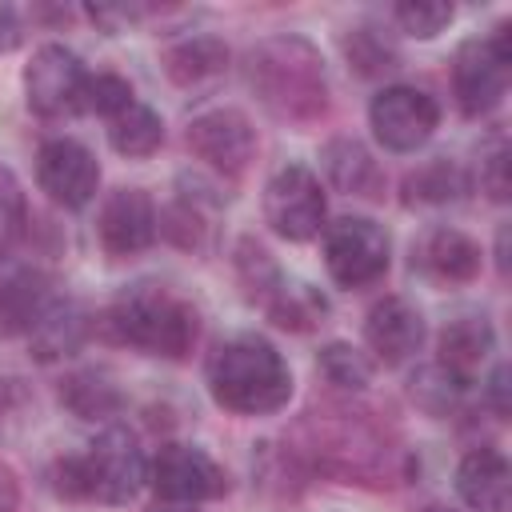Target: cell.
Masks as SVG:
<instances>
[{"instance_id": "obj_1", "label": "cell", "mask_w": 512, "mask_h": 512, "mask_svg": "<svg viewBox=\"0 0 512 512\" xmlns=\"http://www.w3.org/2000/svg\"><path fill=\"white\" fill-rule=\"evenodd\" d=\"M256 100L288 124H312L328 112V80L320 52L300 36H268L244 64Z\"/></svg>"}, {"instance_id": "obj_2", "label": "cell", "mask_w": 512, "mask_h": 512, "mask_svg": "<svg viewBox=\"0 0 512 512\" xmlns=\"http://www.w3.org/2000/svg\"><path fill=\"white\" fill-rule=\"evenodd\" d=\"M212 400L236 416H268L288 404L292 372L284 356L260 336H236L208 360Z\"/></svg>"}, {"instance_id": "obj_3", "label": "cell", "mask_w": 512, "mask_h": 512, "mask_svg": "<svg viewBox=\"0 0 512 512\" xmlns=\"http://www.w3.org/2000/svg\"><path fill=\"white\" fill-rule=\"evenodd\" d=\"M308 432V452L316 464L332 476H344L348 484H388L392 476V456L396 448L388 444L384 428L368 420V412H348V408H324L308 412L304 420Z\"/></svg>"}, {"instance_id": "obj_4", "label": "cell", "mask_w": 512, "mask_h": 512, "mask_svg": "<svg viewBox=\"0 0 512 512\" xmlns=\"http://www.w3.org/2000/svg\"><path fill=\"white\" fill-rule=\"evenodd\" d=\"M148 476L140 440L124 424H108L84 456H68L56 464V492L68 500H100L128 504Z\"/></svg>"}, {"instance_id": "obj_5", "label": "cell", "mask_w": 512, "mask_h": 512, "mask_svg": "<svg viewBox=\"0 0 512 512\" xmlns=\"http://www.w3.org/2000/svg\"><path fill=\"white\" fill-rule=\"evenodd\" d=\"M108 324L124 344H132L140 352H152V356H168V360L188 356L192 344H196V328H200L192 304H184L180 296H172L160 284L128 288L112 304Z\"/></svg>"}, {"instance_id": "obj_6", "label": "cell", "mask_w": 512, "mask_h": 512, "mask_svg": "<svg viewBox=\"0 0 512 512\" xmlns=\"http://www.w3.org/2000/svg\"><path fill=\"white\" fill-rule=\"evenodd\" d=\"M508 68H512L508 20L496 24L488 36L464 40L456 52V64H452V88H456L460 112L464 116H488L508 92Z\"/></svg>"}, {"instance_id": "obj_7", "label": "cell", "mask_w": 512, "mask_h": 512, "mask_svg": "<svg viewBox=\"0 0 512 512\" xmlns=\"http://www.w3.org/2000/svg\"><path fill=\"white\" fill-rule=\"evenodd\" d=\"M324 264L340 288H364L388 272V232L376 220L344 216L324 236Z\"/></svg>"}, {"instance_id": "obj_8", "label": "cell", "mask_w": 512, "mask_h": 512, "mask_svg": "<svg viewBox=\"0 0 512 512\" xmlns=\"http://www.w3.org/2000/svg\"><path fill=\"white\" fill-rule=\"evenodd\" d=\"M84 84L88 72L80 64L76 52H68L64 44H44L36 48L32 64L24 68V96L28 108L44 120H60L84 108Z\"/></svg>"}, {"instance_id": "obj_9", "label": "cell", "mask_w": 512, "mask_h": 512, "mask_svg": "<svg viewBox=\"0 0 512 512\" xmlns=\"http://www.w3.org/2000/svg\"><path fill=\"white\" fill-rule=\"evenodd\" d=\"M264 220L284 240H312L324 228V188L304 164L280 168L264 188Z\"/></svg>"}, {"instance_id": "obj_10", "label": "cell", "mask_w": 512, "mask_h": 512, "mask_svg": "<svg viewBox=\"0 0 512 512\" xmlns=\"http://www.w3.org/2000/svg\"><path fill=\"white\" fill-rule=\"evenodd\" d=\"M368 124H372L376 140L388 152H416L436 132L440 108H436V100L428 92L408 88V84H392V88L372 96Z\"/></svg>"}, {"instance_id": "obj_11", "label": "cell", "mask_w": 512, "mask_h": 512, "mask_svg": "<svg viewBox=\"0 0 512 512\" xmlns=\"http://www.w3.org/2000/svg\"><path fill=\"white\" fill-rule=\"evenodd\" d=\"M152 488L160 500L168 504H200V500H216L224 496L228 480L216 468V460L204 448L192 444H164L152 460Z\"/></svg>"}, {"instance_id": "obj_12", "label": "cell", "mask_w": 512, "mask_h": 512, "mask_svg": "<svg viewBox=\"0 0 512 512\" xmlns=\"http://www.w3.org/2000/svg\"><path fill=\"white\" fill-rule=\"evenodd\" d=\"M188 148L224 176H240L256 156V128L236 108H212L188 124Z\"/></svg>"}, {"instance_id": "obj_13", "label": "cell", "mask_w": 512, "mask_h": 512, "mask_svg": "<svg viewBox=\"0 0 512 512\" xmlns=\"http://www.w3.org/2000/svg\"><path fill=\"white\" fill-rule=\"evenodd\" d=\"M36 180L40 188L64 204V208H84L92 196H96V184H100V164L96 156L76 144V140H48L36 156Z\"/></svg>"}, {"instance_id": "obj_14", "label": "cell", "mask_w": 512, "mask_h": 512, "mask_svg": "<svg viewBox=\"0 0 512 512\" xmlns=\"http://www.w3.org/2000/svg\"><path fill=\"white\" fill-rule=\"evenodd\" d=\"M156 236V208L140 188H116L100 208V244L108 256H136Z\"/></svg>"}, {"instance_id": "obj_15", "label": "cell", "mask_w": 512, "mask_h": 512, "mask_svg": "<svg viewBox=\"0 0 512 512\" xmlns=\"http://www.w3.org/2000/svg\"><path fill=\"white\" fill-rule=\"evenodd\" d=\"M364 340L376 352V360L404 364L424 344V316L404 296H384L364 320Z\"/></svg>"}, {"instance_id": "obj_16", "label": "cell", "mask_w": 512, "mask_h": 512, "mask_svg": "<svg viewBox=\"0 0 512 512\" xmlns=\"http://www.w3.org/2000/svg\"><path fill=\"white\" fill-rule=\"evenodd\" d=\"M412 264L440 284H468L480 272V244L456 228H432L412 248Z\"/></svg>"}, {"instance_id": "obj_17", "label": "cell", "mask_w": 512, "mask_h": 512, "mask_svg": "<svg viewBox=\"0 0 512 512\" xmlns=\"http://www.w3.org/2000/svg\"><path fill=\"white\" fill-rule=\"evenodd\" d=\"M456 492L472 512H508L512 468L496 448H472L456 468Z\"/></svg>"}, {"instance_id": "obj_18", "label": "cell", "mask_w": 512, "mask_h": 512, "mask_svg": "<svg viewBox=\"0 0 512 512\" xmlns=\"http://www.w3.org/2000/svg\"><path fill=\"white\" fill-rule=\"evenodd\" d=\"M52 284L44 272L36 268H8L0 276V332L4 336H20L32 332L36 320L52 308Z\"/></svg>"}, {"instance_id": "obj_19", "label": "cell", "mask_w": 512, "mask_h": 512, "mask_svg": "<svg viewBox=\"0 0 512 512\" xmlns=\"http://www.w3.org/2000/svg\"><path fill=\"white\" fill-rule=\"evenodd\" d=\"M164 72L184 92H204L228 72V48L216 36H188L164 52Z\"/></svg>"}, {"instance_id": "obj_20", "label": "cell", "mask_w": 512, "mask_h": 512, "mask_svg": "<svg viewBox=\"0 0 512 512\" xmlns=\"http://www.w3.org/2000/svg\"><path fill=\"white\" fill-rule=\"evenodd\" d=\"M496 336H492V324L484 316H456L444 332H440V364L460 376V380H472V372L488 360Z\"/></svg>"}, {"instance_id": "obj_21", "label": "cell", "mask_w": 512, "mask_h": 512, "mask_svg": "<svg viewBox=\"0 0 512 512\" xmlns=\"http://www.w3.org/2000/svg\"><path fill=\"white\" fill-rule=\"evenodd\" d=\"M324 172L348 196H380V188H384V176H380L376 160L368 156V148L360 140H348V136L332 140L324 148Z\"/></svg>"}, {"instance_id": "obj_22", "label": "cell", "mask_w": 512, "mask_h": 512, "mask_svg": "<svg viewBox=\"0 0 512 512\" xmlns=\"http://www.w3.org/2000/svg\"><path fill=\"white\" fill-rule=\"evenodd\" d=\"M108 140H112V148L120 152V156H152L156 148H160V140H164V124H160V116L148 108V104H128L120 116H112V128H108Z\"/></svg>"}, {"instance_id": "obj_23", "label": "cell", "mask_w": 512, "mask_h": 512, "mask_svg": "<svg viewBox=\"0 0 512 512\" xmlns=\"http://www.w3.org/2000/svg\"><path fill=\"white\" fill-rule=\"evenodd\" d=\"M80 336H84V320H80V312H76L72 304H52V308L36 320V328L28 332L36 360H60V356L76 352Z\"/></svg>"}, {"instance_id": "obj_24", "label": "cell", "mask_w": 512, "mask_h": 512, "mask_svg": "<svg viewBox=\"0 0 512 512\" xmlns=\"http://www.w3.org/2000/svg\"><path fill=\"white\" fill-rule=\"evenodd\" d=\"M60 400L80 416V420H104V416H116L120 408V392L108 376L100 372H76L60 384Z\"/></svg>"}, {"instance_id": "obj_25", "label": "cell", "mask_w": 512, "mask_h": 512, "mask_svg": "<svg viewBox=\"0 0 512 512\" xmlns=\"http://www.w3.org/2000/svg\"><path fill=\"white\" fill-rule=\"evenodd\" d=\"M404 192H408V204H448L468 192V176L452 160H432L408 176Z\"/></svg>"}, {"instance_id": "obj_26", "label": "cell", "mask_w": 512, "mask_h": 512, "mask_svg": "<svg viewBox=\"0 0 512 512\" xmlns=\"http://www.w3.org/2000/svg\"><path fill=\"white\" fill-rule=\"evenodd\" d=\"M464 388H468V380L452 376L444 364H428V368H420L416 380H412V400H416L428 416H444V412H452V408L460 404Z\"/></svg>"}, {"instance_id": "obj_27", "label": "cell", "mask_w": 512, "mask_h": 512, "mask_svg": "<svg viewBox=\"0 0 512 512\" xmlns=\"http://www.w3.org/2000/svg\"><path fill=\"white\" fill-rule=\"evenodd\" d=\"M344 52H348V64L360 72V76H380V72H392L396 68V48L392 40L372 28V24H360L348 32L344 40Z\"/></svg>"}, {"instance_id": "obj_28", "label": "cell", "mask_w": 512, "mask_h": 512, "mask_svg": "<svg viewBox=\"0 0 512 512\" xmlns=\"http://www.w3.org/2000/svg\"><path fill=\"white\" fill-rule=\"evenodd\" d=\"M320 376L336 388H348V392H360L368 380H372V364L352 348V344H328L316 360Z\"/></svg>"}, {"instance_id": "obj_29", "label": "cell", "mask_w": 512, "mask_h": 512, "mask_svg": "<svg viewBox=\"0 0 512 512\" xmlns=\"http://www.w3.org/2000/svg\"><path fill=\"white\" fill-rule=\"evenodd\" d=\"M396 24L408 36L432 40L436 32H444L452 24V4H444V0H404V4H396Z\"/></svg>"}, {"instance_id": "obj_30", "label": "cell", "mask_w": 512, "mask_h": 512, "mask_svg": "<svg viewBox=\"0 0 512 512\" xmlns=\"http://www.w3.org/2000/svg\"><path fill=\"white\" fill-rule=\"evenodd\" d=\"M132 104V88H128V80H120V76H88V84H84V112H96V116H120L124 108Z\"/></svg>"}, {"instance_id": "obj_31", "label": "cell", "mask_w": 512, "mask_h": 512, "mask_svg": "<svg viewBox=\"0 0 512 512\" xmlns=\"http://www.w3.org/2000/svg\"><path fill=\"white\" fill-rule=\"evenodd\" d=\"M20 228H24V192H20L16 176L8 168H0V260L16 244Z\"/></svg>"}, {"instance_id": "obj_32", "label": "cell", "mask_w": 512, "mask_h": 512, "mask_svg": "<svg viewBox=\"0 0 512 512\" xmlns=\"http://www.w3.org/2000/svg\"><path fill=\"white\" fill-rule=\"evenodd\" d=\"M480 184L488 188L492 200H508V148H504V144H496V152L484 160Z\"/></svg>"}, {"instance_id": "obj_33", "label": "cell", "mask_w": 512, "mask_h": 512, "mask_svg": "<svg viewBox=\"0 0 512 512\" xmlns=\"http://www.w3.org/2000/svg\"><path fill=\"white\" fill-rule=\"evenodd\" d=\"M28 408V392L20 380H0V436L8 432V424Z\"/></svg>"}, {"instance_id": "obj_34", "label": "cell", "mask_w": 512, "mask_h": 512, "mask_svg": "<svg viewBox=\"0 0 512 512\" xmlns=\"http://www.w3.org/2000/svg\"><path fill=\"white\" fill-rule=\"evenodd\" d=\"M20 40H24V20H20V12H16L12 4H0V52L20 48Z\"/></svg>"}, {"instance_id": "obj_35", "label": "cell", "mask_w": 512, "mask_h": 512, "mask_svg": "<svg viewBox=\"0 0 512 512\" xmlns=\"http://www.w3.org/2000/svg\"><path fill=\"white\" fill-rule=\"evenodd\" d=\"M20 508V484L16 472L8 464H0V512H16Z\"/></svg>"}, {"instance_id": "obj_36", "label": "cell", "mask_w": 512, "mask_h": 512, "mask_svg": "<svg viewBox=\"0 0 512 512\" xmlns=\"http://www.w3.org/2000/svg\"><path fill=\"white\" fill-rule=\"evenodd\" d=\"M504 392H508V368H496L492 372V384H488V396H492V408L504 416L508 412V400H504Z\"/></svg>"}, {"instance_id": "obj_37", "label": "cell", "mask_w": 512, "mask_h": 512, "mask_svg": "<svg viewBox=\"0 0 512 512\" xmlns=\"http://www.w3.org/2000/svg\"><path fill=\"white\" fill-rule=\"evenodd\" d=\"M156 512H192V508H156Z\"/></svg>"}, {"instance_id": "obj_38", "label": "cell", "mask_w": 512, "mask_h": 512, "mask_svg": "<svg viewBox=\"0 0 512 512\" xmlns=\"http://www.w3.org/2000/svg\"><path fill=\"white\" fill-rule=\"evenodd\" d=\"M424 512H448V508H424Z\"/></svg>"}]
</instances>
